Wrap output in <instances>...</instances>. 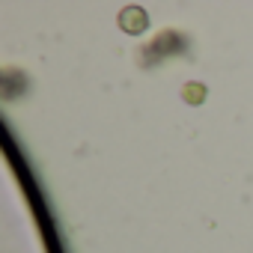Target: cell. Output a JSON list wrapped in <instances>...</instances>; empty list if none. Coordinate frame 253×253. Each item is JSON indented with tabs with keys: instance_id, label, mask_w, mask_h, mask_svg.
Masks as SVG:
<instances>
[{
	"instance_id": "obj_1",
	"label": "cell",
	"mask_w": 253,
	"mask_h": 253,
	"mask_svg": "<svg viewBox=\"0 0 253 253\" xmlns=\"http://www.w3.org/2000/svg\"><path fill=\"white\" fill-rule=\"evenodd\" d=\"M116 24H119V30H122V33H128V36H140V33H146V27H149V15H146V9H143V6H125V9L119 12Z\"/></svg>"
},
{
	"instance_id": "obj_2",
	"label": "cell",
	"mask_w": 253,
	"mask_h": 253,
	"mask_svg": "<svg viewBox=\"0 0 253 253\" xmlns=\"http://www.w3.org/2000/svg\"><path fill=\"white\" fill-rule=\"evenodd\" d=\"M206 95H209V89H206L200 81H191V84L182 86V101H188V104H203Z\"/></svg>"
}]
</instances>
